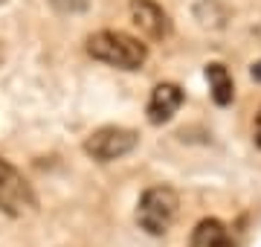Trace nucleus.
I'll list each match as a JSON object with an SVG mask.
<instances>
[{"label":"nucleus","instance_id":"nucleus-1","mask_svg":"<svg viewBox=\"0 0 261 247\" xmlns=\"http://www.w3.org/2000/svg\"><path fill=\"white\" fill-rule=\"evenodd\" d=\"M87 53L102 64L119 67V70H140L148 58V47L140 38H134L119 29H102L87 38Z\"/></svg>","mask_w":261,"mask_h":247},{"label":"nucleus","instance_id":"nucleus-2","mask_svg":"<svg viewBox=\"0 0 261 247\" xmlns=\"http://www.w3.org/2000/svg\"><path fill=\"white\" fill-rule=\"evenodd\" d=\"M180 209V195L171 186L160 183V186H151L140 195V204H137V224L140 230H145L148 236H163L168 233V227L174 224Z\"/></svg>","mask_w":261,"mask_h":247},{"label":"nucleus","instance_id":"nucleus-3","mask_svg":"<svg viewBox=\"0 0 261 247\" xmlns=\"http://www.w3.org/2000/svg\"><path fill=\"white\" fill-rule=\"evenodd\" d=\"M38 209V198L29 181L12 166L6 157H0V212L12 218H23Z\"/></svg>","mask_w":261,"mask_h":247},{"label":"nucleus","instance_id":"nucleus-4","mask_svg":"<svg viewBox=\"0 0 261 247\" xmlns=\"http://www.w3.org/2000/svg\"><path fill=\"white\" fill-rule=\"evenodd\" d=\"M137 143H140V134L137 131L122 128V125H105V128H96L84 140V154L99 163H111V160H119V157L130 154L137 149Z\"/></svg>","mask_w":261,"mask_h":247},{"label":"nucleus","instance_id":"nucleus-5","mask_svg":"<svg viewBox=\"0 0 261 247\" xmlns=\"http://www.w3.org/2000/svg\"><path fill=\"white\" fill-rule=\"evenodd\" d=\"M130 20L151 41H163L171 35V18L157 0H130Z\"/></svg>","mask_w":261,"mask_h":247},{"label":"nucleus","instance_id":"nucleus-6","mask_svg":"<svg viewBox=\"0 0 261 247\" xmlns=\"http://www.w3.org/2000/svg\"><path fill=\"white\" fill-rule=\"evenodd\" d=\"M183 87L174 85V82H160L154 90H151V99H148V108H145V114H148V122L151 125H163L168 122L171 116L180 111V105H183Z\"/></svg>","mask_w":261,"mask_h":247},{"label":"nucleus","instance_id":"nucleus-7","mask_svg":"<svg viewBox=\"0 0 261 247\" xmlns=\"http://www.w3.org/2000/svg\"><path fill=\"white\" fill-rule=\"evenodd\" d=\"M189 247H232V236H229L224 221L203 218V221H197L195 230H192Z\"/></svg>","mask_w":261,"mask_h":247},{"label":"nucleus","instance_id":"nucleus-8","mask_svg":"<svg viewBox=\"0 0 261 247\" xmlns=\"http://www.w3.org/2000/svg\"><path fill=\"white\" fill-rule=\"evenodd\" d=\"M206 82H209V90H212V99L215 105H232L235 99V85H232V76H229V70H226L221 61H212V64H206Z\"/></svg>","mask_w":261,"mask_h":247},{"label":"nucleus","instance_id":"nucleus-9","mask_svg":"<svg viewBox=\"0 0 261 247\" xmlns=\"http://www.w3.org/2000/svg\"><path fill=\"white\" fill-rule=\"evenodd\" d=\"M49 3H53V9L61 12V15H79V12L87 9L90 0H49Z\"/></svg>","mask_w":261,"mask_h":247},{"label":"nucleus","instance_id":"nucleus-10","mask_svg":"<svg viewBox=\"0 0 261 247\" xmlns=\"http://www.w3.org/2000/svg\"><path fill=\"white\" fill-rule=\"evenodd\" d=\"M250 76L255 79V82H261V61H255V64H252V70H250Z\"/></svg>","mask_w":261,"mask_h":247},{"label":"nucleus","instance_id":"nucleus-11","mask_svg":"<svg viewBox=\"0 0 261 247\" xmlns=\"http://www.w3.org/2000/svg\"><path fill=\"white\" fill-rule=\"evenodd\" d=\"M255 137H258V145H261V111H258V116H255Z\"/></svg>","mask_w":261,"mask_h":247},{"label":"nucleus","instance_id":"nucleus-12","mask_svg":"<svg viewBox=\"0 0 261 247\" xmlns=\"http://www.w3.org/2000/svg\"><path fill=\"white\" fill-rule=\"evenodd\" d=\"M0 3H6V0H0Z\"/></svg>","mask_w":261,"mask_h":247}]
</instances>
